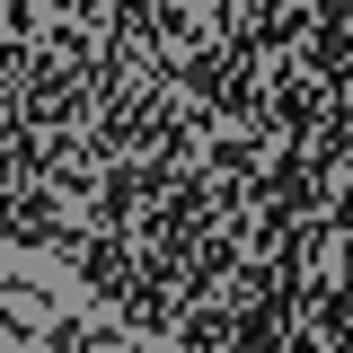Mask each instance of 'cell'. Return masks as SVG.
<instances>
[{"instance_id": "1", "label": "cell", "mask_w": 353, "mask_h": 353, "mask_svg": "<svg viewBox=\"0 0 353 353\" xmlns=\"http://www.w3.org/2000/svg\"><path fill=\"white\" fill-rule=\"evenodd\" d=\"M141 230H88V248H80V283L97 292V301H124L132 283H141Z\"/></svg>"}]
</instances>
